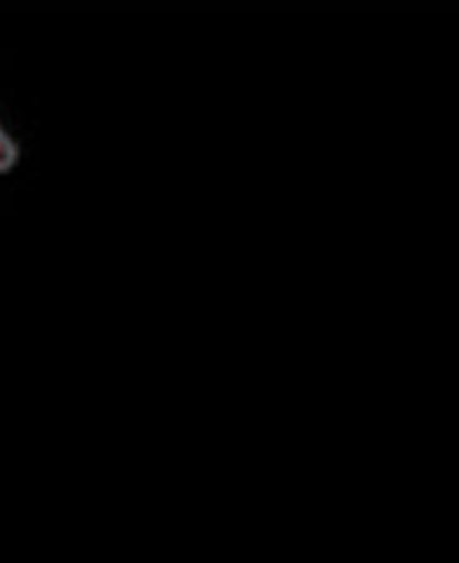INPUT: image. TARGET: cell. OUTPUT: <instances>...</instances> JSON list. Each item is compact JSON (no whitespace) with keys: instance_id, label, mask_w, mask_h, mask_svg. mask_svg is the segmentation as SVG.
Masks as SVG:
<instances>
[{"instance_id":"cell-1","label":"cell","mask_w":459,"mask_h":563,"mask_svg":"<svg viewBox=\"0 0 459 563\" xmlns=\"http://www.w3.org/2000/svg\"><path fill=\"white\" fill-rule=\"evenodd\" d=\"M15 164H19V146L0 129V174H10Z\"/></svg>"}]
</instances>
